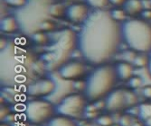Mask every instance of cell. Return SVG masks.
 Segmentation results:
<instances>
[{
    "label": "cell",
    "mask_w": 151,
    "mask_h": 126,
    "mask_svg": "<svg viewBox=\"0 0 151 126\" xmlns=\"http://www.w3.org/2000/svg\"><path fill=\"white\" fill-rule=\"evenodd\" d=\"M77 41L78 50L89 64H105L117 53L123 41L121 23L111 17L109 11L93 9L81 24Z\"/></svg>",
    "instance_id": "1"
},
{
    "label": "cell",
    "mask_w": 151,
    "mask_h": 126,
    "mask_svg": "<svg viewBox=\"0 0 151 126\" xmlns=\"http://www.w3.org/2000/svg\"><path fill=\"white\" fill-rule=\"evenodd\" d=\"M0 81L6 88L28 87L36 72V57L17 41H8L0 55Z\"/></svg>",
    "instance_id": "2"
},
{
    "label": "cell",
    "mask_w": 151,
    "mask_h": 126,
    "mask_svg": "<svg viewBox=\"0 0 151 126\" xmlns=\"http://www.w3.org/2000/svg\"><path fill=\"white\" fill-rule=\"evenodd\" d=\"M46 53L43 55V61L47 70H58L64 63L68 62L73 52L78 48L77 34L71 29H63L55 33Z\"/></svg>",
    "instance_id": "3"
},
{
    "label": "cell",
    "mask_w": 151,
    "mask_h": 126,
    "mask_svg": "<svg viewBox=\"0 0 151 126\" xmlns=\"http://www.w3.org/2000/svg\"><path fill=\"white\" fill-rule=\"evenodd\" d=\"M118 80L115 66L101 64L88 75L85 82L84 95L88 101L95 102L106 97L112 90Z\"/></svg>",
    "instance_id": "4"
},
{
    "label": "cell",
    "mask_w": 151,
    "mask_h": 126,
    "mask_svg": "<svg viewBox=\"0 0 151 126\" xmlns=\"http://www.w3.org/2000/svg\"><path fill=\"white\" fill-rule=\"evenodd\" d=\"M52 4V0H28L26 5L16 13L20 29L30 36L40 31L41 23L50 16L49 9Z\"/></svg>",
    "instance_id": "5"
},
{
    "label": "cell",
    "mask_w": 151,
    "mask_h": 126,
    "mask_svg": "<svg viewBox=\"0 0 151 126\" xmlns=\"http://www.w3.org/2000/svg\"><path fill=\"white\" fill-rule=\"evenodd\" d=\"M123 41L139 53L151 51V24L143 19L127 20L121 23Z\"/></svg>",
    "instance_id": "6"
},
{
    "label": "cell",
    "mask_w": 151,
    "mask_h": 126,
    "mask_svg": "<svg viewBox=\"0 0 151 126\" xmlns=\"http://www.w3.org/2000/svg\"><path fill=\"white\" fill-rule=\"evenodd\" d=\"M87 101L85 95L69 94L55 105V112L58 115L79 119L85 114Z\"/></svg>",
    "instance_id": "7"
},
{
    "label": "cell",
    "mask_w": 151,
    "mask_h": 126,
    "mask_svg": "<svg viewBox=\"0 0 151 126\" xmlns=\"http://www.w3.org/2000/svg\"><path fill=\"white\" fill-rule=\"evenodd\" d=\"M54 114H56L55 105L47 100L35 99L29 101L25 105V117L33 124L49 122Z\"/></svg>",
    "instance_id": "8"
},
{
    "label": "cell",
    "mask_w": 151,
    "mask_h": 126,
    "mask_svg": "<svg viewBox=\"0 0 151 126\" xmlns=\"http://www.w3.org/2000/svg\"><path fill=\"white\" fill-rule=\"evenodd\" d=\"M56 83L51 78H41L33 81L26 88V93L35 97H45L52 95L56 89Z\"/></svg>",
    "instance_id": "9"
},
{
    "label": "cell",
    "mask_w": 151,
    "mask_h": 126,
    "mask_svg": "<svg viewBox=\"0 0 151 126\" xmlns=\"http://www.w3.org/2000/svg\"><path fill=\"white\" fill-rule=\"evenodd\" d=\"M86 73V66L81 61H68L58 68L59 77L66 81H75Z\"/></svg>",
    "instance_id": "10"
},
{
    "label": "cell",
    "mask_w": 151,
    "mask_h": 126,
    "mask_svg": "<svg viewBox=\"0 0 151 126\" xmlns=\"http://www.w3.org/2000/svg\"><path fill=\"white\" fill-rule=\"evenodd\" d=\"M89 6L82 3H75L67 7L66 17L73 23H83L90 16Z\"/></svg>",
    "instance_id": "11"
},
{
    "label": "cell",
    "mask_w": 151,
    "mask_h": 126,
    "mask_svg": "<svg viewBox=\"0 0 151 126\" xmlns=\"http://www.w3.org/2000/svg\"><path fill=\"white\" fill-rule=\"evenodd\" d=\"M106 109L111 113H115L125 106L124 90L114 89L106 96Z\"/></svg>",
    "instance_id": "12"
},
{
    "label": "cell",
    "mask_w": 151,
    "mask_h": 126,
    "mask_svg": "<svg viewBox=\"0 0 151 126\" xmlns=\"http://www.w3.org/2000/svg\"><path fill=\"white\" fill-rule=\"evenodd\" d=\"M118 79L122 81H129L133 77V66L128 61H121L115 66Z\"/></svg>",
    "instance_id": "13"
},
{
    "label": "cell",
    "mask_w": 151,
    "mask_h": 126,
    "mask_svg": "<svg viewBox=\"0 0 151 126\" xmlns=\"http://www.w3.org/2000/svg\"><path fill=\"white\" fill-rule=\"evenodd\" d=\"M0 29L1 32L6 34H11L16 33L20 29L18 21L16 16H6L1 19L0 22Z\"/></svg>",
    "instance_id": "14"
},
{
    "label": "cell",
    "mask_w": 151,
    "mask_h": 126,
    "mask_svg": "<svg viewBox=\"0 0 151 126\" xmlns=\"http://www.w3.org/2000/svg\"><path fill=\"white\" fill-rule=\"evenodd\" d=\"M128 16H134L140 15L144 10V5L142 0H127L126 3L123 6Z\"/></svg>",
    "instance_id": "15"
},
{
    "label": "cell",
    "mask_w": 151,
    "mask_h": 126,
    "mask_svg": "<svg viewBox=\"0 0 151 126\" xmlns=\"http://www.w3.org/2000/svg\"><path fill=\"white\" fill-rule=\"evenodd\" d=\"M47 126H78L76 122L73 121L72 118L58 115L53 116L47 123Z\"/></svg>",
    "instance_id": "16"
},
{
    "label": "cell",
    "mask_w": 151,
    "mask_h": 126,
    "mask_svg": "<svg viewBox=\"0 0 151 126\" xmlns=\"http://www.w3.org/2000/svg\"><path fill=\"white\" fill-rule=\"evenodd\" d=\"M67 7L62 3H52L49 9L50 16L54 18H62L63 16H66Z\"/></svg>",
    "instance_id": "17"
},
{
    "label": "cell",
    "mask_w": 151,
    "mask_h": 126,
    "mask_svg": "<svg viewBox=\"0 0 151 126\" xmlns=\"http://www.w3.org/2000/svg\"><path fill=\"white\" fill-rule=\"evenodd\" d=\"M31 38L34 43L39 46H45L50 43L49 36L43 31L35 32V33H33L31 35Z\"/></svg>",
    "instance_id": "18"
},
{
    "label": "cell",
    "mask_w": 151,
    "mask_h": 126,
    "mask_svg": "<svg viewBox=\"0 0 151 126\" xmlns=\"http://www.w3.org/2000/svg\"><path fill=\"white\" fill-rule=\"evenodd\" d=\"M138 115L142 122L151 117V103H142L139 105Z\"/></svg>",
    "instance_id": "19"
},
{
    "label": "cell",
    "mask_w": 151,
    "mask_h": 126,
    "mask_svg": "<svg viewBox=\"0 0 151 126\" xmlns=\"http://www.w3.org/2000/svg\"><path fill=\"white\" fill-rule=\"evenodd\" d=\"M125 95V106L132 107L139 103V97L132 90H124Z\"/></svg>",
    "instance_id": "20"
},
{
    "label": "cell",
    "mask_w": 151,
    "mask_h": 126,
    "mask_svg": "<svg viewBox=\"0 0 151 126\" xmlns=\"http://www.w3.org/2000/svg\"><path fill=\"white\" fill-rule=\"evenodd\" d=\"M149 61H150L149 55L147 56L144 53H141V54L136 55L132 64L137 68H145V67H147Z\"/></svg>",
    "instance_id": "21"
},
{
    "label": "cell",
    "mask_w": 151,
    "mask_h": 126,
    "mask_svg": "<svg viewBox=\"0 0 151 126\" xmlns=\"http://www.w3.org/2000/svg\"><path fill=\"white\" fill-rule=\"evenodd\" d=\"M109 12H111V17L115 21H117V22H119L120 23H122L123 22L127 21L128 15H127V13H126V11L124 9L115 8V9H112L111 11H109Z\"/></svg>",
    "instance_id": "22"
},
{
    "label": "cell",
    "mask_w": 151,
    "mask_h": 126,
    "mask_svg": "<svg viewBox=\"0 0 151 126\" xmlns=\"http://www.w3.org/2000/svg\"><path fill=\"white\" fill-rule=\"evenodd\" d=\"M87 5L93 9H105L109 5V0H85Z\"/></svg>",
    "instance_id": "23"
},
{
    "label": "cell",
    "mask_w": 151,
    "mask_h": 126,
    "mask_svg": "<svg viewBox=\"0 0 151 126\" xmlns=\"http://www.w3.org/2000/svg\"><path fill=\"white\" fill-rule=\"evenodd\" d=\"M55 28H56L55 23L51 20L46 19L44 22L41 23V24L39 26V30L43 31L45 33H50V32H52L55 30Z\"/></svg>",
    "instance_id": "24"
},
{
    "label": "cell",
    "mask_w": 151,
    "mask_h": 126,
    "mask_svg": "<svg viewBox=\"0 0 151 126\" xmlns=\"http://www.w3.org/2000/svg\"><path fill=\"white\" fill-rule=\"evenodd\" d=\"M96 123L99 126H113L114 121L109 115H101L96 119Z\"/></svg>",
    "instance_id": "25"
},
{
    "label": "cell",
    "mask_w": 151,
    "mask_h": 126,
    "mask_svg": "<svg viewBox=\"0 0 151 126\" xmlns=\"http://www.w3.org/2000/svg\"><path fill=\"white\" fill-rule=\"evenodd\" d=\"M5 2L9 6L19 9L24 7L27 4V2H28V0H5Z\"/></svg>",
    "instance_id": "26"
},
{
    "label": "cell",
    "mask_w": 151,
    "mask_h": 126,
    "mask_svg": "<svg viewBox=\"0 0 151 126\" xmlns=\"http://www.w3.org/2000/svg\"><path fill=\"white\" fill-rule=\"evenodd\" d=\"M143 83V80L140 77H138V76H133L129 80V85L130 88H139L141 87Z\"/></svg>",
    "instance_id": "27"
},
{
    "label": "cell",
    "mask_w": 151,
    "mask_h": 126,
    "mask_svg": "<svg viewBox=\"0 0 151 126\" xmlns=\"http://www.w3.org/2000/svg\"><path fill=\"white\" fill-rule=\"evenodd\" d=\"M119 126H131L132 125V119L129 115H123L120 116L119 120Z\"/></svg>",
    "instance_id": "28"
},
{
    "label": "cell",
    "mask_w": 151,
    "mask_h": 126,
    "mask_svg": "<svg viewBox=\"0 0 151 126\" xmlns=\"http://www.w3.org/2000/svg\"><path fill=\"white\" fill-rule=\"evenodd\" d=\"M86 87V82L85 81H81V80H75L73 82V88L76 89L77 91H83L85 90Z\"/></svg>",
    "instance_id": "29"
},
{
    "label": "cell",
    "mask_w": 151,
    "mask_h": 126,
    "mask_svg": "<svg viewBox=\"0 0 151 126\" xmlns=\"http://www.w3.org/2000/svg\"><path fill=\"white\" fill-rule=\"evenodd\" d=\"M140 16L143 20L148 22V21H151V9L148 8V9H144L142 11V13L140 14Z\"/></svg>",
    "instance_id": "30"
},
{
    "label": "cell",
    "mask_w": 151,
    "mask_h": 126,
    "mask_svg": "<svg viewBox=\"0 0 151 126\" xmlns=\"http://www.w3.org/2000/svg\"><path fill=\"white\" fill-rule=\"evenodd\" d=\"M135 51H126L125 52V54H124V58H126V60H128V61H131L132 62H133V61H134V59H135V57H136V54H135V52H134Z\"/></svg>",
    "instance_id": "31"
},
{
    "label": "cell",
    "mask_w": 151,
    "mask_h": 126,
    "mask_svg": "<svg viewBox=\"0 0 151 126\" xmlns=\"http://www.w3.org/2000/svg\"><path fill=\"white\" fill-rule=\"evenodd\" d=\"M143 95L147 99L151 100V86H147L143 88Z\"/></svg>",
    "instance_id": "32"
},
{
    "label": "cell",
    "mask_w": 151,
    "mask_h": 126,
    "mask_svg": "<svg viewBox=\"0 0 151 126\" xmlns=\"http://www.w3.org/2000/svg\"><path fill=\"white\" fill-rule=\"evenodd\" d=\"M93 104L95 105L96 107H97L98 110L106 108V101H103L102 99H100L98 101H95V102H93Z\"/></svg>",
    "instance_id": "33"
},
{
    "label": "cell",
    "mask_w": 151,
    "mask_h": 126,
    "mask_svg": "<svg viewBox=\"0 0 151 126\" xmlns=\"http://www.w3.org/2000/svg\"><path fill=\"white\" fill-rule=\"evenodd\" d=\"M127 0H109V3L114 6H123Z\"/></svg>",
    "instance_id": "34"
},
{
    "label": "cell",
    "mask_w": 151,
    "mask_h": 126,
    "mask_svg": "<svg viewBox=\"0 0 151 126\" xmlns=\"http://www.w3.org/2000/svg\"><path fill=\"white\" fill-rule=\"evenodd\" d=\"M84 115H85L88 119H93V118L98 117L99 114H98V111H96V112H85Z\"/></svg>",
    "instance_id": "35"
},
{
    "label": "cell",
    "mask_w": 151,
    "mask_h": 126,
    "mask_svg": "<svg viewBox=\"0 0 151 126\" xmlns=\"http://www.w3.org/2000/svg\"><path fill=\"white\" fill-rule=\"evenodd\" d=\"M9 115V109L6 107H1V121L5 120Z\"/></svg>",
    "instance_id": "36"
},
{
    "label": "cell",
    "mask_w": 151,
    "mask_h": 126,
    "mask_svg": "<svg viewBox=\"0 0 151 126\" xmlns=\"http://www.w3.org/2000/svg\"><path fill=\"white\" fill-rule=\"evenodd\" d=\"M98 111L97 107L95 106L94 104H91V105H87L86 106V111L85 112H96Z\"/></svg>",
    "instance_id": "37"
},
{
    "label": "cell",
    "mask_w": 151,
    "mask_h": 126,
    "mask_svg": "<svg viewBox=\"0 0 151 126\" xmlns=\"http://www.w3.org/2000/svg\"><path fill=\"white\" fill-rule=\"evenodd\" d=\"M145 126H151V117H149L148 119H147L146 121L143 122Z\"/></svg>",
    "instance_id": "38"
},
{
    "label": "cell",
    "mask_w": 151,
    "mask_h": 126,
    "mask_svg": "<svg viewBox=\"0 0 151 126\" xmlns=\"http://www.w3.org/2000/svg\"><path fill=\"white\" fill-rule=\"evenodd\" d=\"M147 69H148V72L151 76V58H150V61H149V63L147 65Z\"/></svg>",
    "instance_id": "39"
},
{
    "label": "cell",
    "mask_w": 151,
    "mask_h": 126,
    "mask_svg": "<svg viewBox=\"0 0 151 126\" xmlns=\"http://www.w3.org/2000/svg\"><path fill=\"white\" fill-rule=\"evenodd\" d=\"M0 126H10L9 124H6V123H1V125Z\"/></svg>",
    "instance_id": "40"
},
{
    "label": "cell",
    "mask_w": 151,
    "mask_h": 126,
    "mask_svg": "<svg viewBox=\"0 0 151 126\" xmlns=\"http://www.w3.org/2000/svg\"><path fill=\"white\" fill-rule=\"evenodd\" d=\"M148 55H149V57H150V58H151V51H150V52H149V53H148Z\"/></svg>",
    "instance_id": "41"
},
{
    "label": "cell",
    "mask_w": 151,
    "mask_h": 126,
    "mask_svg": "<svg viewBox=\"0 0 151 126\" xmlns=\"http://www.w3.org/2000/svg\"><path fill=\"white\" fill-rule=\"evenodd\" d=\"M84 126H91V125H90V124H84Z\"/></svg>",
    "instance_id": "42"
},
{
    "label": "cell",
    "mask_w": 151,
    "mask_h": 126,
    "mask_svg": "<svg viewBox=\"0 0 151 126\" xmlns=\"http://www.w3.org/2000/svg\"><path fill=\"white\" fill-rule=\"evenodd\" d=\"M67 1H74V0H67Z\"/></svg>",
    "instance_id": "43"
},
{
    "label": "cell",
    "mask_w": 151,
    "mask_h": 126,
    "mask_svg": "<svg viewBox=\"0 0 151 126\" xmlns=\"http://www.w3.org/2000/svg\"><path fill=\"white\" fill-rule=\"evenodd\" d=\"M150 3H151V0H150Z\"/></svg>",
    "instance_id": "44"
}]
</instances>
